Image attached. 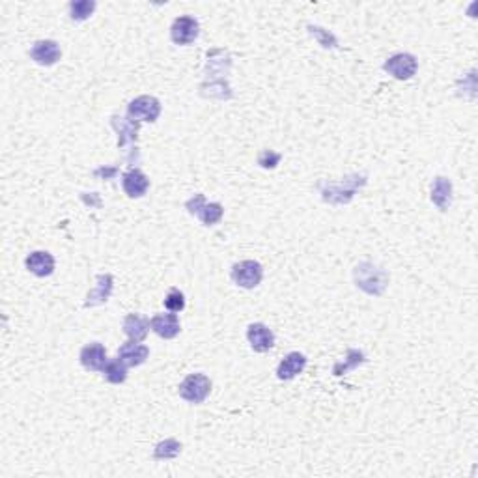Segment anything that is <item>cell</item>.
<instances>
[{
    "label": "cell",
    "instance_id": "22",
    "mask_svg": "<svg viewBox=\"0 0 478 478\" xmlns=\"http://www.w3.org/2000/svg\"><path fill=\"white\" fill-rule=\"evenodd\" d=\"M366 360L365 353L359 350H348V355H346V360L344 363H338V365H334L333 368V374L334 375H344L348 374L350 370H353V368H357V366H360Z\"/></svg>",
    "mask_w": 478,
    "mask_h": 478
},
{
    "label": "cell",
    "instance_id": "1",
    "mask_svg": "<svg viewBox=\"0 0 478 478\" xmlns=\"http://www.w3.org/2000/svg\"><path fill=\"white\" fill-rule=\"evenodd\" d=\"M366 183H368V178L365 174H351L336 181H319L318 189L321 193L324 202H327L331 206H342V204H350L353 200L355 193L363 189Z\"/></svg>",
    "mask_w": 478,
    "mask_h": 478
},
{
    "label": "cell",
    "instance_id": "21",
    "mask_svg": "<svg viewBox=\"0 0 478 478\" xmlns=\"http://www.w3.org/2000/svg\"><path fill=\"white\" fill-rule=\"evenodd\" d=\"M103 375L108 383L120 385V383H124V381L127 380V366H125L120 359L108 360L107 366L103 368Z\"/></svg>",
    "mask_w": 478,
    "mask_h": 478
},
{
    "label": "cell",
    "instance_id": "14",
    "mask_svg": "<svg viewBox=\"0 0 478 478\" xmlns=\"http://www.w3.org/2000/svg\"><path fill=\"white\" fill-rule=\"evenodd\" d=\"M81 363H83L84 368L93 372H103V368L107 366V350L99 342H93V344L84 346L81 350Z\"/></svg>",
    "mask_w": 478,
    "mask_h": 478
},
{
    "label": "cell",
    "instance_id": "4",
    "mask_svg": "<svg viewBox=\"0 0 478 478\" xmlns=\"http://www.w3.org/2000/svg\"><path fill=\"white\" fill-rule=\"evenodd\" d=\"M211 392V381L204 374H190L181 381L180 396L189 404H202Z\"/></svg>",
    "mask_w": 478,
    "mask_h": 478
},
{
    "label": "cell",
    "instance_id": "7",
    "mask_svg": "<svg viewBox=\"0 0 478 478\" xmlns=\"http://www.w3.org/2000/svg\"><path fill=\"white\" fill-rule=\"evenodd\" d=\"M416 67L419 62L416 58L409 52H398V55H392L385 64H383V69H385L389 75H392L398 81H407L411 79L416 73Z\"/></svg>",
    "mask_w": 478,
    "mask_h": 478
},
{
    "label": "cell",
    "instance_id": "28",
    "mask_svg": "<svg viewBox=\"0 0 478 478\" xmlns=\"http://www.w3.org/2000/svg\"><path fill=\"white\" fill-rule=\"evenodd\" d=\"M116 172H118V170H116V169H99V170H96L93 174H96V176H103V178H110V176H114V174H116Z\"/></svg>",
    "mask_w": 478,
    "mask_h": 478
},
{
    "label": "cell",
    "instance_id": "23",
    "mask_svg": "<svg viewBox=\"0 0 478 478\" xmlns=\"http://www.w3.org/2000/svg\"><path fill=\"white\" fill-rule=\"evenodd\" d=\"M181 443L176 439H165L155 445L154 457L155 460H172V457L180 456Z\"/></svg>",
    "mask_w": 478,
    "mask_h": 478
},
{
    "label": "cell",
    "instance_id": "16",
    "mask_svg": "<svg viewBox=\"0 0 478 478\" xmlns=\"http://www.w3.org/2000/svg\"><path fill=\"white\" fill-rule=\"evenodd\" d=\"M26 269L32 273V275H36V277L43 278L52 275L55 271V258H52L51 252L47 251H36L32 252L30 256L26 258Z\"/></svg>",
    "mask_w": 478,
    "mask_h": 478
},
{
    "label": "cell",
    "instance_id": "20",
    "mask_svg": "<svg viewBox=\"0 0 478 478\" xmlns=\"http://www.w3.org/2000/svg\"><path fill=\"white\" fill-rule=\"evenodd\" d=\"M110 124L113 127L118 131V146L120 148H125L127 142H135L137 137H139V122L137 120H127L120 118V116H113L110 118Z\"/></svg>",
    "mask_w": 478,
    "mask_h": 478
},
{
    "label": "cell",
    "instance_id": "15",
    "mask_svg": "<svg viewBox=\"0 0 478 478\" xmlns=\"http://www.w3.org/2000/svg\"><path fill=\"white\" fill-rule=\"evenodd\" d=\"M305 366H307V357L299 351H292L280 360V365L277 368V377L283 381L293 380L295 375L305 370Z\"/></svg>",
    "mask_w": 478,
    "mask_h": 478
},
{
    "label": "cell",
    "instance_id": "13",
    "mask_svg": "<svg viewBox=\"0 0 478 478\" xmlns=\"http://www.w3.org/2000/svg\"><path fill=\"white\" fill-rule=\"evenodd\" d=\"M149 325H152V331H154L155 334H159L161 338H165V340L176 338L181 331L180 319H178V316H176L174 312L157 314V316L152 318Z\"/></svg>",
    "mask_w": 478,
    "mask_h": 478
},
{
    "label": "cell",
    "instance_id": "3",
    "mask_svg": "<svg viewBox=\"0 0 478 478\" xmlns=\"http://www.w3.org/2000/svg\"><path fill=\"white\" fill-rule=\"evenodd\" d=\"M186 207L190 215H196L202 221L204 227H213L217 222L221 221L222 215H224V207L219 204V202H211L206 204V198L204 195H195L190 200L186 202Z\"/></svg>",
    "mask_w": 478,
    "mask_h": 478
},
{
    "label": "cell",
    "instance_id": "12",
    "mask_svg": "<svg viewBox=\"0 0 478 478\" xmlns=\"http://www.w3.org/2000/svg\"><path fill=\"white\" fill-rule=\"evenodd\" d=\"M122 187H124L125 195L129 198H142L148 193L149 180L146 178L144 172H140L139 169H133L122 176Z\"/></svg>",
    "mask_w": 478,
    "mask_h": 478
},
{
    "label": "cell",
    "instance_id": "19",
    "mask_svg": "<svg viewBox=\"0 0 478 478\" xmlns=\"http://www.w3.org/2000/svg\"><path fill=\"white\" fill-rule=\"evenodd\" d=\"M149 319L142 318L139 314H127L124 319V333L127 334L129 340L133 342H142L148 336L149 331Z\"/></svg>",
    "mask_w": 478,
    "mask_h": 478
},
{
    "label": "cell",
    "instance_id": "24",
    "mask_svg": "<svg viewBox=\"0 0 478 478\" xmlns=\"http://www.w3.org/2000/svg\"><path fill=\"white\" fill-rule=\"evenodd\" d=\"M93 10H96V2L93 0H77V2L69 4V16H72L73 21L77 23L86 21L88 17L93 13Z\"/></svg>",
    "mask_w": 478,
    "mask_h": 478
},
{
    "label": "cell",
    "instance_id": "9",
    "mask_svg": "<svg viewBox=\"0 0 478 478\" xmlns=\"http://www.w3.org/2000/svg\"><path fill=\"white\" fill-rule=\"evenodd\" d=\"M60 57H62L60 45L52 40L36 42L30 49V58L40 66H55L60 60Z\"/></svg>",
    "mask_w": 478,
    "mask_h": 478
},
{
    "label": "cell",
    "instance_id": "27",
    "mask_svg": "<svg viewBox=\"0 0 478 478\" xmlns=\"http://www.w3.org/2000/svg\"><path fill=\"white\" fill-rule=\"evenodd\" d=\"M283 159V155L273 152V149H263L262 154L258 155V165L262 169H277V165Z\"/></svg>",
    "mask_w": 478,
    "mask_h": 478
},
{
    "label": "cell",
    "instance_id": "2",
    "mask_svg": "<svg viewBox=\"0 0 478 478\" xmlns=\"http://www.w3.org/2000/svg\"><path fill=\"white\" fill-rule=\"evenodd\" d=\"M353 278L357 288H360L368 295H381L389 284V273L370 262L359 263L353 269Z\"/></svg>",
    "mask_w": 478,
    "mask_h": 478
},
{
    "label": "cell",
    "instance_id": "5",
    "mask_svg": "<svg viewBox=\"0 0 478 478\" xmlns=\"http://www.w3.org/2000/svg\"><path fill=\"white\" fill-rule=\"evenodd\" d=\"M262 278L263 268L254 260H245L232 268V280L245 290L256 288L258 284L262 283Z\"/></svg>",
    "mask_w": 478,
    "mask_h": 478
},
{
    "label": "cell",
    "instance_id": "11",
    "mask_svg": "<svg viewBox=\"0 0 478 478\" xmlns=\"http://www.w3.org/2000/svg\"><path fill=\"white\" fill-rule=\"evenodd\" d=\"M247 338L251 342V348L258 353H266L275 346V334L263 324H252L247 329Z\"/></svg>",
    "mask_w": 478,
    "mask_h": 478
},
{
    "label": "cell",
    "instance_id": "10",
    "mask_svg": "<svg viewBox=\"0 0 478 478\" xmlns=\"http://www.w3.org/2000/svg\"><path fill=\"white\" fill-rule=\"evenodd\" d=\"M114 290V278L113 275H98L96 278V288L90 290L86 295V301H84V307L90 309V307H99V305L107 303L110 295H113Z\"/></svg>",
    "mask_w": 478,
    "mask_h": 478
},
{
    "label": "cell",
    "instance_id": "17",
    "mask_svg": "<svg viewBox=\"0 0 478 478\" xmlns=\"http://www.w3.org/2000/svg\"><path fill=\"white\" fill-rule=\"evenodd\" d=\"M148 355H149L148 348L139 344V342H133V340H129V342L122 344L118 350V359L122 360L125 366L144 365L146 359H148Z\"/></svg>",
    "mask_w": 478,
    "mask_h": 478
},
{
    "label": "cell",
    "instance_id": "6",
    "mask_svg": "<svg viewBox=\"0 0 478 478\" xmlns=\"http://www.w3.org/2000/svg\"><path fill=\"white\" fill-rule=\"evenodd\" d=\"M127 114L131 120L154 124L161 114L159 99L154 98V96H140V98L133 99V101L129 103Z\"/></svg>",
    "mask_w": 478,
    "mask_h": 478
},
{
    "label": "cell",
    "instance_id": "8",
    "mask_svg": "<svg viewBox=\"0 0 478 478\" xmlns=\"http://www.w3.org/2000/svg\"><path fill=\"white\" fill-rule=\"evenodd\" d=\"M200 34V25L195 17L181 16L170 26V38L176 45H189Z\"/></svg>",
    "mask_w": 478,
    "mask_h": 478
},
{
    "label": "cell",
    "instance_id": "25",
    "mask_svg": "<svg viewBox=\"0 0 478 478\" xmlns=\"http://www.w3.org/2000/svg\"><path fill=\"white\" fill-rule=\"evenodd\" d=\"M309 30L310 34L318 40L319 45L325 47V49H336V47H338V40H336L329 30H325L321 26H309Z\"/></svg>",
    "mask_w": 478,
    "mask_h": 478
},
{
    "label": "cell",
    "instance_id": "26",
    "mask_svg": "<svg viewBox=\"0 0 478 478\" xmlns=\"http://www.w3.org/2000/svg\"><path fill=\"white\" fill-rule=\"evenodd\" d=\"M165 307L170 310V312H181V310L186 309V295L180 292V290L172 288L169 292V295L165 297Z\"/></svg>",
    "mask_w": 478,
    "mask_h": 478
},
{
    "label": "cell",
    "instance_id": "18",
    "mask_svg": "<svg viewBox=\"0 0 478 478\" xmlns=\"http://www.w3.org/2000/svg\"><path fill=\"white\" fill-rule=\"evenodd\" d=\"M432 202L441 211H447L453 202V181L445 176H437L432 183Z\"/></svg>",
    "mask_w": 478,
    "mask_h": 478
}]
</instances>
